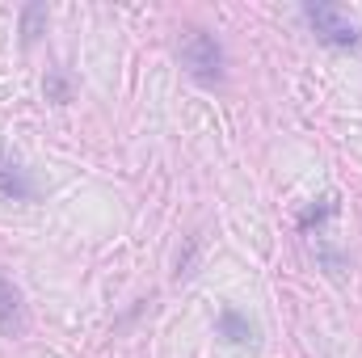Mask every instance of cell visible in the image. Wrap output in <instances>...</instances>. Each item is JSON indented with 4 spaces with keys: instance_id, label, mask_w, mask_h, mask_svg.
Segmentation results:
<instances>
[{
    "instance_id": "cell-6",
    "label": "cell",
    "mask_w": 362,
    "mask_h": 358,
    "mask_svg": "<svg viewBox=\"0 0 362 358\" xmlns=\"http://www.w3.org/2000/svg\"><path fill=\"white\" fill-rule=\"evenodd\" d=\"M329 215H337V194H325V198H316L303 215H299V228L303 232H312V228H320Z\"/></svg>"
},
{
    "instance_id": "cell-5",
    "label": "cell",
    "mask_w": 362,
    "mask_h": 358,
    "mask_svg": "<svg viewBox=\"0 0 362 358\" xmlns=\"http://www.w3.org/2000/svg\"><path fill=\"white\" fill-rule=\"evenodd\" d=\"M219 337H223L228 346H249V342L257 337V329H253V321L240 316L236 308H223V312H219Z\"/></svg>"
},
{
    "instance_id": "cell-4",
    "label": "cell",
    "mask_w": 362,
    "mask_h": 358,
    "mask_svg": "<svg viewBox=\"0 0 362 358\" xmlns=\"http://www.w3.org/2000/svg\"><path fill=\"white\" fill-rule=\"evenodd\" d=\"M0 194L13 198V202H34V198H38V190H34L30 173H25L17 161H8L4 152H0Z\"/></svg>"
},
{
    "instance_id": "cell-3",
    "label": "cell",
    "mask_w": 362,
    "mask_h": 358,
    "mask_svg": "<svg viewBox=\"0 0 362 358\" xmlns=\"http://www.w3.org/2000/svg\"><path fill=\"white\" fill-rule=\"evenodd\" d=\"M0 333L4 337H21L25 333V304H21V291L0 274Z\"/></svg>"
},
{
    "instance_id": "cell-2",
    "label": "cell",
    "mask_w": 362,
    "mask_h": 358,
    "mask_svg": "<svg viewBox=\"0 0 362 358\" xmlns=\"http://www.w3.org/2000/svg\"><path fill=\"white\" fill-rule=\"evenodd\" d=\"M181 64L189 68L194 81H206V85L223 81V68H228L219 38L206 34V30H189V34H185V42H181Z\"/></svg>"
},
{
    "instance_id": "cell-7",
    "label": "cell",
    "mask_w": 362,
    "mask_h": 358,
    "mask_svg": "<svg viewBox=\"0 0 362 358\" xmlns=\"http://www.w3.org/2000/svg\"><path fill=\"white\" fill-rule=\"evenodd\" d=\"M38 21H47V8H42V4H30V8H25V42L38 38Z\"/></svg>"
},
{
    "instance_id": "cell-1",
    "label": "cell",
    "mask_w": 362,
    "mask_h": 358,
    "mask_svg": "<svg viewBox=\"0 0 362 358\" xmlns=\"http://www.w3.org/2000/svg\"><path fill=\"white\" fill-rule=\"evenodd\" d=\"M303 21L325 47H337V51L362 47V25L354 17H346L337 4H303Z\"/></svg>"
}]
</instances>
